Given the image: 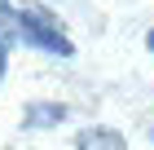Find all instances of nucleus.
I'll list each match as a JSON object with an SVG mask.
<instances>
[{
  "label": "nucleus",
  "mask_w": 154,
  "mask_h": 150,
  "mask_svg": "<svg viewBox=\"0 0 154 150\" xmlns=\"http://www.w3.org/2000/svg\"><path fill=\"white\" fill-rule=\"evenodd\" d=\"M13 35H18L22 44L40 49V53H53V58H75V44L66 40L62 22H57L48 9H40V5H22V9H13Z\"/></svg>",
  "instance_id": "1"
},
{
  "label": "nucleus",
  "mask_w": 154,
  "mask_h": 150,
  "mask_svg": "<svg viewBox=\"0 0 154 150\" xmlns=\"http://www.w3.org/2000/svg\"><path fill=\"white\" fill-rule=\"evenodd\" d=\"M75 150H128V141H123L119 128L93 124V128H84V132H75Z\"/></svg>",
  "instance_id": "2"
},
{
  "label": "nucleus",
  "mask_w": 154,
  "mask_h": 150,
  "mask_svg": "<svg viewBox=\"0 0 154 150\" xmlns=\"http://www.w3.org/2000/svg\"><path fill=\"white\" fill-rule=\"evenodd\" d=\"M66 119V106L62 102H31L22 110V128H53Z\"/></svg>",
  "instance_id": "3"
},
{
  "label": "nucleus",
  "mask_w": 154,
  "mask_h": 150,
  "mask_svg": "<svg viewBox=\"0 0 154 150\" xmlns=\"http://www.w3.org/2000/svg\"><path fill=\"white\" fill-rule=\"evenodd\" d=\"M0 27H13V5L9 0H0Z\"/></svg>",
  "instance_id": "4"
},
{
  "label": "nucleus",
  "mask_w": 154,
  "mask_h": 150,
  "mask_svg": "<svg viewBox=\"0 0 154 150\" xmlns=\"http://www.w3.org/2000/svg\"><path fill=\"white\" fill-rule=\"evenodd\" d=\"M5 58H9V49H5V40H0V71H5Z\"/></svg>",
  "instance_id": "5"
},
{
  "label": "nucleus",
  "mask_w": 154,
  "mask_h": 150,
  "mask_svg": "<svg viewBox=\"0 0 154 150\" xmlns=\"http://www.w3.org/2000/svg\"><path fill=\"white\" fill-rule=\"evenodd\" d=\"M145 49H150V53H154V27H150V35H145Z\"/></svg>",
  "instance_id": "6"
},
{
  "label": "nucleus",
  "mask_w": 154,
  "mask_h": 150,
  "mask_svg": "<svg viewBox=\"0 0 154 150\" xmlns=\"http://www.w3.org/2000/svg\"><path fill=\"white\" fill-rule=\"evenodd\" d=\"M150 141H154V128H150Z\"/></svg>",
  "instance_id": "7"
}]
</instances>
